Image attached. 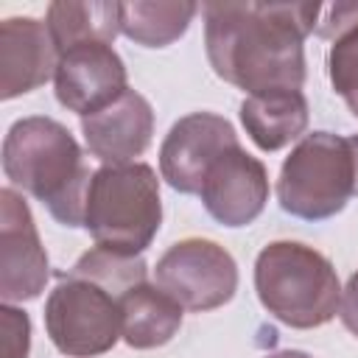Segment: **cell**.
Masks as SVG:
<instances>
[{"instance_id": "12", "label": "cell", "mask_w": 358, "mask_h": 358, "mask_svg": "<svg viewBox=\"0 0 358 358\" xmlns=\"http://www.w3.org/2000/svg\"><path fill=\"white\" fill-rule=\"evenodd\" d=\"M59 50L45 22L6 17L0 22V98L11 101L56 76Z\"/></svg>"}, {"instance_id": "3", "label": "cell", "mask_w": 358, "mask_h": 358, "mask_svg": "<svg viewBox=\"0 0 358 358\" xmlns=\"http://www.w3.org/2000/svg\"><path fill=\"white\" fill-rule=\"evenodd\" d=\"M255 291L274 319L296 330L327 324L341 305L333 263L313 246L296 241H274L257 255Z\"/></svg>"}, {"instance_id": "8", "label": "cell", "mask_w": 358, "mask_h": 358, "mask_svg": "<svg viewBox=\"0 0 358 358\" xmlns=\"http://www.w3.org/2000/svg\"><path fill=\"white\" fill-rule=\"evenodd\" d=\"M50 277L34 215L14 187L0 190V296L3 305L36 299Z\"/></svg>"}, {"instance_id": "1", "label": "cell", "mask_w": 358, "mask_h": 358, "mask_svg": "<svg viewBox=\"0 0 358 358\" xmlns=\"http://www.w3.org/2000/svg\"><path fill=\"white\" fill-rule=\"evenodd\" d=\"M319 3H207L204 48L218 78L246 95L299 90L302 42L319 25Z\"/></svg>"}, {"instance_id": "24", "label": "cell", "mask_w": 358, "mask_h": 358, "mask_svg": "<svg viewBox=\"0 0 358 358\" xmlns=\"http://www.w3.org/2000/svg\"><path fill=\"white\" fill-rule=\"evenodd\" d=\"M350 145H352V159H355V196H358V134L350 137Z\"/></svg>"}, {"instance_id": "4", "label": "cell", "mask_w": 358, "mask_h": 358, "mask_svg": "<svg viewBox=\"0 0 358 358\" xmlns=\"http://www.w3.org/2000/svg\"><path fill=\"white\" fill-rule=\"evenodd\" d=\"M162 221L159 179L145 162L103 165L92 173L84 227L95 246L140 255L157 235Z\"/></svg>"}, {"instance_id": "20", "label": "cell", "mask_w": 358, "mask_h": 358, "mask_svg": "<svg viewBox=\"0 0 358 358\" xmlns=\"http://www.w3.org/2000/svg\"><path fill=\"white\" fill-rule=\"evenodd\" d=\"M0 358H28L31 350V319L14 305L0 310Z\"/></svg>"}, {"instance_id": "16", "label": "cell", "mask_w": 358, "mask_h": 358, "mask_svg": "<svg viewBox=\"0 0 358 358\" xmlns=\"http://www.w3.org/2000/svg\"><path fill=\"white\" fill-rule=\"evenodd\" d=\"M45 25L59 56L84 42L112 45L120 34V3H50Z\"/></svg>"}, {"instance_id": "11", "label": "cell", "mask_w": 358, "mask_h": 358, "mask_svg": "<svg viewBox=\"0 0 358 358\" xmlns=\"http://www.w3.org/2000/svg\"><path fill=\"white\" fill-rule=\"evenodd\" d=\"M204 210L224 227L252 224L268 201V173L266 165L238 145L227 148L207 168L201 182Z\"/></svg>"}, {"instance_id": "2", "label": "cell", "mask_w": 358, "mask_h": 358, "mask_svg": "<svg viewBox=\"0 0 358 358\" xmlns=\"http://www.w3.org/2000/svg\"><path fill=\"white\" fill-rule=\"evenodd\" d=\"M6 179L39 199L64 227L84 224L90 168L76 137L53 117H22L3 140Z\"/></svg>"}, {"instance_id": "21", "label": "cell", "mask_w": 358, "mask_h": 358, "mask_svg": "<svg viewBox=\"0 0 358 358\" xmlns=\"http://www.w3.org/2000/svg\"><path fill=\"white\" fill-rule=\"evenodd\" d=\"M322 14L324 17L316 25V36L330 39V42L358 25V3H336V6L322 8Z\"/></svg>"}, {"instance_id": "13", "label": "cell", "mask_w": 358, "mask_h": 358, "mask_svg": "<svg viewBox=\"0 0 358 358\" xmlns=\"http://www.w3.org/2000/svg\"><path fill=\"white\" fill-rule=\"evenodd\" d=\"M81 134L87 151L103 165L134 162L151 145L154 109L140 92L126 90L106 109L81 117Z\"/></svg>"}, {"instance_id": "14", "label": "cell", "mask_w": 358, "mask_h": 358, "mask_svg": "<svg viewBox=\"0 0 358 358\" xmlns=\"http://www.w3.org/2000/svg\"><path fill=\"white\" fill-rule=\"evenodd\" d=\"M241 123L260 151H280L308 129V101L299 90H268L246 95Z\"/></svg>"}, {"instance_id": "19", "label": "cell", "mask_w": 358, "mask_h": 358, "mask_svg": "<svg viewBox=\"0 0 358 358\" xmlns=\"http://www.w3.org/2000/svg\"><path fill=\"white\" fill-rule=\"evenodd\" d=\"M327 73L333 90L344 98L350 112L358 117V25L333 39L327 53Z\"/></svg>"}, {"instance_id": "17", "label": "cell", "mask_w": 358, "mask_h": 358, "mask_svg": "<svg viewBox=\"0 0 358 358\" xmlns=\"http://www.w3.org/2000/svg\"><path fill=\"white\" fill-rule=\"evenodd\" d=\"M199 6L176 3H120V34L143 48H165L176 42L193 22Z\"/></svg>"}, {"instance_id": "6", "label": "cell", "mask_w": 358, "mask_h": 358, "mask_svg": "<svg viewBox=\"0 0 358 358\" xmlns=\"http://www.w3.org/2000/svg\"><path fill=\"white\" fill-rule=\"evenodd\" d=\"M45 330L62 355L92 358L109 352L123 338L120 299L87 277L67 274L48 294Z\"/></svg>"}, {"instance_id": "15", "label": "cell", "mask_w": 358, "mask_h": 358, "mask_svg": "<svg viewBox=\"0 0 358 358\" xmlns=\"http://www.w3.org/2000/svg\"><path fill=\"white\" fill-rule=\"evenodd\" d=\"M120 316L123 341L134 350H154L168 344L179 333L185 308L157 282H140L120 296Z\"/></svg>"}, {"instance_id": "5", "label": "cell", "mask_w": 358, "mask_h": 358, "mask_svg": "<svg viewBox=\"0 0 358 358\" xmlns=\"http://www.w3.org/2000/svg\"><path fill=\"white\" fill-rule=\"evenodd\" d=\"M350 196H355V159L350 137L330 131L305 134L280 168V207L296 218L322 221L341 213Z\"/></svg>"}, {"instance_id": "18", "label": "cell", "mask_w": 358, "mask_h": 358, "mask_svg": "<svg viewBox=\"0 0 358 358\" xmlns=\"http://www.w3.org/2000/svg\"><path fill=\"white\" fill-rule=\"evenodd\" d=\"M70 274L87 277L120 299L123 294L145 282V263L140 255H123V252H112L103 246H92L90 252L78 257Z\"/></svg>"}, {"instance_id": "9", "label": "cell", "mask_w": 358, "mask_h": 358, "mask_svg": "<svg viewBox=\"0 0 358 358\" xmlns=\"http://www.w3.org/2000/svg\"><path fill=\"white\" fill-rule=\"evenodd\" d=\"M232 145H238V134L227 117L215 112H190L165 134L159 173L179 193H199L207 168Z\"/></svg>"}, {"instance_id": "23", "label": "cell", "mask_w": 358, "mask_h": 358, "mask_svg": "<svg viewBox=\"0 0 358 358\" xmlns=\"http://www.w3.org/2000/svg\"><path fill=\"white\" fill-rule=\"evenodd\" d=\"M266 358H313V355H308V352H302V350H280V352H271V355H266Z\"/></svg>"}, {"instance_id": "7", "label": "cell", "mask_w": 358, "mask_h": 358, "mask_svg": "<svg viewBox=\"0 0 358 358\" xmlns=\"http://www.w3.org/2000/svg\"><path fill=\"white\" fill-rule=\"evenodd\" d=\"M154 282L185 310L204 313L227 305L235 296L238 266L215 241L185 238L157 260Z\"/></svg>"}, {"instance_id": "22", "label": "cell", "mask_w": 358, "mask_h": 358, "mask_svg": "<svg viewBox=\"0 0 358 358\" xmlns=\"http://www.w3.org/2000/svg\"><path fill=\"white\" fill-rule=\"evenodd\" d=\"M338 316L344 322V327L358 338V271L347 280V285L341 288V305H338Z\"/></svg>"}, {"instance_id": "10", "label": "cell", "mask_w": 358, "mask_h": 358, "mask_svg": "<svg viewBox=\"0 0 358 358\" xmlns=\"http://www.w3.org/2000/svg\"><path fill=\"white\" fill-rule=\"evenodd\" d=\"M53 87H56V101L64 109L87 117L106 109L129 90L126 64L112 45L84 42L59 56Z\"/></svg>"}]
</instances>
